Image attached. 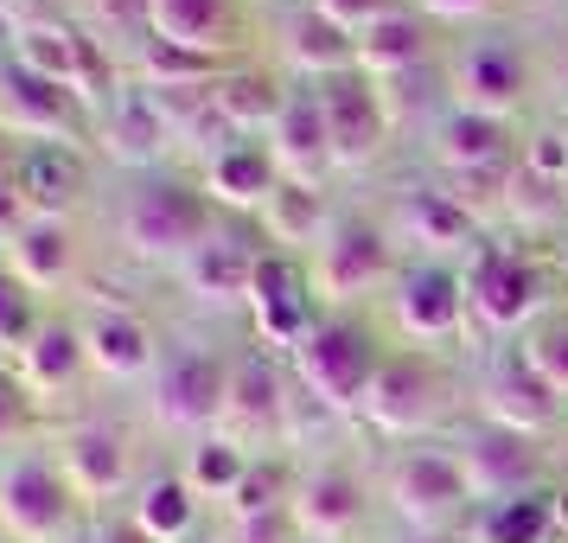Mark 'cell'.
<instances>
[{"instance_id": "cell-44", "label": "cell", "mask_w": 568, "mask_h": 543, "mask_svg": "<svg viewBox=\"0 0 568 543\" xmlns=\"http://www.w3.org/2000/svg\"><path fill=\"white\" fill-rule=\"evenodd\" d=\"M313 7H320V13H326L333 27H345V32H352V39H358V32L384 27L389 13H403L409 0H313Z\"/></svg>"}, {"instance_id": "cell-26", "label": "cell", "mask_w": 568, "mask_h": 543, "mask_svg": "<svg viewBox=\"0 0 568 543\" xmlns=\"http://www.w3.org/2000/svg\"><path fill=\"white\" fill-rule=\"evenodd\" d=\"M0 141H90V115L71 90L0 58Z\"/></svg>"}, {"instance_id": "cell-40", "label": "cell", "mask_w": 568, "mask_h": 543, "mask_svg": "<svg viewBox=\"0 0 568 543\" xmlns=\"http://www.w3.org/2000/svg\"><path fill=\"white\" fill-rule=\"evenodd\" d=\"M415 13H428L447 39L460 32H479V27H505L517 20V0H415Z\"/></svg>"}, {"instance_id": "cell-17", "label": "cell", "mask_w": 568, "mask_h": 543, "mask_svg": "<svg viewBox=\"0 0 568 543\" xmlns=\"http://www.w3.org/2000/svg\"><path fill=\"white\" fill-rule=\"evenodd\" d=\"M454 448H460V473H466V492L473 505H491V499H530V492H549L556 486V448L542 435H511V429H486L466 415L454 429Z\"/></svg>"}, {"instance_id": "cell-51", "label": "cell", "mask_w": 568, "mask_h": 543, "mask_svg": "<svg viewBox=\"0 0 568 543\" xmlns=\"http://www.w3.org/2000/svg\"><path fill=\"white\" fill-rule=\"evenodd\" d=\"M562 308H568V250H562Z\"/></svg>"}, {"instance_id": "cell-54", "label": "cell", "mask_w": 568, "mask_h": 543, "mask_svg": "<svg viewBox=\"0 0 568 543\" xmlns=\"http://www.w3.org/2000/svg\"><path fill=\"white\" fill-rule=\"evenodd\" d=\"M0 543H7V537H0Z\"/></svg>"}, {"instance_id": "cell-11", "label": "cell", "mask_w": 568, "mask_h": 543, "mask_svg": "<svg viewBox=\"0 0 568 543\" xmlns=\"http://www.w3.org/2000/svg\"><path fill=\"white\" fill-rule=\"evenodd\" d=\"M90 531V512L71 492L45 435L0 454V537L7 543H78Z\"/></svg>"}, {"instance_id": "cell-32", "label": "cell", "mask_w": 568, "mask_h": 543, "mask_svg": "<svg viewBox=\"0 0 568 543\" xmlns=\"http://www.w3.org/2000/svg\"><path fill=\"white\" fill-rule=\"evenodd\" d=\"M440 58H447V32L428 13H415V0L403 13H389L384 27L358 32V71L371 83H396V78H415V71H435Z\"/></svg>"}, {"instance_id": "cell-53", "label": "cell", "mask_w": 568, "mask_h": 543, "mask_svg": "<svg viewBox=\"0 0 568 543\" xmlns=\"http://www.w3.org/2000/svg\"><path fill=\"white\" fill-rule=\"evenodd\" d=\"M371 543H377V537H371Z\"/></svg>"}, {"instance_id": "cell-1", "label": "cell", "mask_w": 568, "mask_h": 543, "mask_svg": "<svg viewBox=\"0 0 568 543\" xmlns=\"http://www.w3.org/2000/svg\"><path fill=\"white\" fill-rule=\"evenodd\" d=\"M224 211L205 199L199 173L185 167H154V173H129L115 205H109V243L115 257L141 269V275H180L192 250L217 231Z\"/></svg>"}, {"instance_id": "cell-25", "label": "cell", "mask_w": 568, "mask_h": 543, "mask_svg": "<svg viewBox=\"0 0 568 543\" xmlns=\"http://www.w3.org/2000/svg\"><path fill=\"white\" fill-rule=\"evenodd\" d=\"M13 180L32 218H78L97 192V148L90 141H7Z\"/></svg>"}, {"instance_id": "cell-18", "label": "cell", "mask_w": 568, "mask_h": 543, "mask_svg": "<svg viewBox=\"0 0 568 543\" xmlns=\"http://www.w3.org/2000/svg\"><path fill=\"white\" fill-rule=\"evenodd\" d=\"M90 148L103 167L129 173H154V167H180V141H173V115L148 83H122L97 115H90Z\"/></svg>"}, {"instance_id": "cell-13", "label": "cell", "mask_w": 568, "mask_h": 543, "mask_svg": "<svg viewBox=\"0 0 568 543\" xmlns=\"http://www.w3.org/2000/svg\"><path fill=\"white\" fill-rule=\"evenodd\" d=\"M377 320L396 345L415 352H473V313H466L460 262H403L389 294L377 301Z\"/></svg>"}, {"instance_id": "cell-28", "label": "cell", "mask_w": 568, "mask_h": 543, "mask_svg": "<svg viewBox=\"0 0 568 543\" xmlns=\"http://www.w3.org/2000/svg\"><path fill=\"white\" fill-rule=\"evenodd\" d=\"M122 512L134 517V531L148 543H205L211 537V505L192 492V480H185L173 461H154L148 473H141V486H134V499L122 505Z\"/></svg>"}, {"instance_id": "cell-36", "label": "cell", "mask_w": 568, "mask_h": 543, "mask_svg": "<svg viewBox=\"0 0 568 543\" xmlns=\"http://www.w3.org/2000/svg\"><path fill=\"white\" fill-rule=\"evenodd\" d=\"M71 20H78L103 52H115L129 64V58L154 39V0H71Z\"/></svg>"}, {"instance_id": "cell-8", "label": "cell", "mask_w": 568, "mask_h": 543, "mask_svg": "<svg viewBox=\"0 0 568 543\" xmlns=\"http://www.w3.org/2000/svg\"><path fill=\"white\" fill-rule=\"evenodd\" d=\"M377 505L396 531H460L473 512V492L460 473V448L454 435L409 441V448H384L377 454Z\"/></svg>"}, {"instance_id": "cell-29", "label": "cell", "mask_w": 568, "mask_h": 543, "mask_svg": "<svg viewBox=\"0 0 568 543\" xmlns=\"http://www.w3.org/2000/svg\"><path fill=\"white\" fill-rule=\"evenodd\" d=\"M268 154L282 160L294 185H333V134H326V109H320V83H287V103L268 129Z\"/></svg>"}, {"instance_id": "cell-33", "label": "cell", "mask_w": 568, "mask_h": 543, "mask_svg": "<svg viewBox=\"0 0 568 543\" xmlns=\"http://www.w3.org/2000/svg\"><path fill=\"white\" fill-rule=\"evenodd\" d=\"M333 218H338L333 185H294V180H287L282 192L268 199V211H262L256 224H262V237H268L275 250H287V257H307L313 243L333 231Z\"/></svg>"}, {"instance_id": "cell-49", "label": "cell", "mask_w": 568, "mask_h": 543, "mask_svg": "<svg viewBox=\"0 0 568 543\" xmlns=\"http://www.w3.org/2000/svg\"><path fill=\"white\" fill-rule=\"evenodd\" d=\"M389 543H460V531H435V537H422V531H396Z\"/></svg>"}, {"instance_id": "cell-7", "label": "cell", "mask_w": 568, "mask_h": 543, "mask_svg": "<svg viewBox=\"0 0 568 543\" xmlns=\"http://www.w3.org/2000/svg\"><path fill=\"white\" fill-rule=\"evenodd\" d=\"M301 262H307V282L320 294V308L358 313L389 294L396 269H403V250H396V237H389L377 205H338L333 231L320 237Z\"/></svg>"}, {"instance_id": "cell-42", "label": "cell", "mask_w": 568, "mask_h": 543, "mask_svg": "<svg viewBox=\"0 0 568 543\" xmlns=\"http://www.w3.org/2000/svg\"><path fill=\"white\" fill-rule=\"evenodd\" d=\"M211 543H301L294 517L268 512V517H217L211 524Z\"/></svg>"}, {"instance_id": "cell-20", "label": "cell", "mask_w": 568, "mask_h": 543, "mask_svg": "<svg viewBox=\"0 0 568 543\" xmlns=\"http://www.w3.org/2000/svg\"><path fill=\"white\" fill-rule=\"evenodd\" d=\"M83 326V359H90V384L129 390L154 378L160 352H166V326L148 320L129 301H97V308H71Z\"/></svg>"}, {"instance_id": "cell-15", "label": "cell", "mask_w": 568, "mask_h": 543, "mask_svg": "<svg viewBox=\"0 0 568 543\" xmlns=\"http://www.w3.org/2000/svg\"><path fill=\"white\" fill-rule=\"evenodd\" d=\"M377 211H384V224H389V237H396L403 262H466L491 237L435 173L403 180Z\"/></svg>"}, {"instance_id": "cell-22", "label": "cell", "mask_w": 568, "mask_h": 543, "mask_svg": "<svg viewBox=\"0 0 568 543\" xmlns=\"http://www.w3.org/2000/svg\"><path fill=\"white\" fill-rule=\"evenodd\" d=\"M256 52L294 83H326V78L358 71V39H352L345 27H333L313 0H294V7L262 13V46Z\"/></svg>"}, {"instance_id": "cell-35", "label": "cell", "mask_w": 568, "mask_h": 543, "mask_svg": "<svg viewBox=\"0 0 568 543\" xmlns=\"http://www.w3.org/2000/svg\"><path fill=\"white\" fill-rule=\"evenodd\" d=\"M460 543H556V512H549V492L473 505V512H466V524H460Z\"/></svg>"}, {"instance_id": "cell-31", "label": "cell", "mask_w": 568, "mask_h": 543, "mask_svg": "<svg viewBox=\"0 0 568 543\" xmlns=\"http://www.w3.org/2000/svg\"><path fill=\"white\" fill-rule=\"evenodd\" d=\"M287 83L275 64L262 52L236 58V64H224L217 78H211V109H217V122L231 134H250V141H268V129H275V115H282L287 103Z\"/></svg>"}, {"instance_id": "cell-14", "label": "cell", "mask_w": 568, "mask_h": 543, "mask_svg": "<svg viewBox=\"0 0 568 543\" xmlns=\"http://www.w3.org/2000/svg\"><path fill=\"white\" fill-rule=\"evenodd\" d=\"M287 415H294V378H287V364L275 352H262L256 339L236 326L231 390H224L217 435H231L250 454H287Z\"/></svg>"}, {"instance_id": "cell-45", "label": "cell", "mask_w": 568, "mask_h": 543, "mask_svg": "<svg viewBox=\"0 0 568 543\" xmlns=\"http://www.w3.org/2000/svg\"><path fill=\"white\" fill-rule=\"evenodd\" d=\"M32 211L27 199H20V180H13V160H7V141H0V250L20 237V224H27Z\"/></svg>"}, {"instance_id": "cell-48", "label": "cell", "mask_w": 568, "mask_h": 543, "mask_svg": "<svg viewBox=\"0 0 568 543\" xmlns=\"http://www.w3.org/2000/svg\"><path fill=\"white\" fill-rule=\"evenodd\" d=\"M549 512H556V543H568V461L556 473V486H549Z\"/></svg>"}, {"instance_id": "cell-6", "label": "cell", "mask_w": 568, "mask_h": 543, "mask_svg": "<svg viewBox=\"0 0 568 543\" xmlns=\"http://www.w3.org/2000/svg\"><path fill=\"white\" fill-rule=\"evenodd\" d=\"M231 352H236V339L224 345L211 333V320L166 333V352H160L154 378H148V422H154V435L185 448V441L217 429L224 390H231Z\"/></svg>"}, {"instance_id": "cell-37", "label": "cell", "mask_w": 568, "mask_h": 543, "mask_svg": "<svg viewBox=\"0 0 568 543\" xmlns=\"http://www.w3.org/2000/svg\"><path fill=\"white\" fill-rule=\"evenodd\" d=\"M45 294H32L13 269H7V257H0V364H13L20 352H27V339L45 326Z\"/></svg>"}, {"instance_id": "cell-9", "label": "cell", "mask_w": 568, "mask_h": 543, "mask_svg": "<svg viewBox=\"0 0 568 543\" xmlns=\"http://www.w3.org/2000/svg\"><path fill=\"white\" fill-rule=\"evenodd\" d=\"M45 448L58 454L71 492L83 499V512L103 517V512H122L141 486V435H134L122 415L109 410H78V415H58L45 422Z\"/></svg>"}, {"instance_id": "cell-4", "label": "cell", "mask_w": 568, "mask_h": 543, "mask_svg": "<svg viewBox=\"0 0 568 543\" xmlns=\"http://www.w3.org/2000/svg\"><path fill=\"white\" fill-rule=\"evenodd\" d=\"M447 103L473 115H505V122H537L542 115V39H530V20L479 27L447 39L440 58Z\"/></svg>"}, {"instance_id": "cell-10", "label": "cell", "mask_w": 568, "mask_h": 543, "mask_svg": "<svg viewBox=\"0 0 568 543\" xmlns=\"http://www.w3.org/2000/svg\"><path fill=\"white\" fill-rule=\"evenodd\" d=\"M287 517H294L301 543H371L377 524H384L377 461L345 454V448L307 454L301 480H294V499H287Z\"/></svg>"}, {"instance_id": "cell-2", "label": "cell", "mask_w": 568, "mask_h": 543, "mask_svg": "<svg viewBox=\"0 0 568 543\" xmlns=\"http://www.w3.org/2000/svg\"><path fill=\"white\" fill-rule=\"evenodd\" d=\"M466 352H415L389 339V359L371 384V403L358 415L364 441H389V448H409V441H435L454 435L466 422V378H460Z\"/></svg>"}, {"instance_id": "cell-19", "label": "cell", "mask_w": 568, "mask_h": 543, "mask_svg": "<svg viewBox=\"0 0 568 543\" xmlns=\"http://www.w3.org/2000/svg\"><path fill=\"white\" fill-rule=\"evenodd\" d=\"M7 371L20 378V390L32 396V410L45 415V422L90 410V403H83V390H97V384H90L83 326H78V313H71V308H52V313H45V326L27 339V352L7 364Z\"/></svg>"}, {"instance_id": "cell-12", "label": "cell", "mask_w": 568, "mask_h": 543, "mask_svg": "<svg viewBox=\"0 0 568 543\" xmlns=\"http://www.w3.org/2000/svg\"><path fill=\"white\" fill-rule=\"evenodd\" d=\"M466 415L486 422V429H511V435H542V441L568 435L562 396L530 371L517 339L473 345V359H466Z\"/></svg>"}, {"instance_id": "cell-38", "label": "cell", "mask_w": 568, "mask_h": 543, "mask_svg": "<svg viewBox=\"0 0 568 543\" xmlns=\"http://www.w3.org/2000/svg\"><path fill=\"white\" fill-rule=\"evenodd\" d=\"M517 352L530 359V371H537L542 384L562 396V410H568V308H562V301H556V308L542 313L530 333L517 339Z\"/></svg>"}, {"instance_id": "cell-5", "label": "cell", "mask_w": 568, "mask_h": 543, "mask_svg": "<svg viewBox=\"0 0 568 543\" xmlns=\"http://www.w3.org/2000/svg\"><path fill=\"white\" fill-rule=\"evenodd\" d=\"M384 359H389L384 320H377L371 308H358V313H320L313 333L301 339L282 364L320 410L358 429V415H364V403H371V384H377Z\"/></svg>"}, {"instance_id": "cell-55", "label": "cell", "mask_w": 568, "mask_h": 543, "mask_svg": "<svg viewBox=\"0 0 568 543\" xmlns=\"http://www.w3.org/2000/svg\"><path fill=\"white\" fill-rule=\"evenodd\" d=\"M205 543H211V537H205Z\"/></svg>"}, {"instance_id": "cell-47", "label": "cell", "mask_w": 568, "mask_h": 543, "mask_svg": "<svg viewBox=\"0 0 568 543\" xmlns=\"http://www.w3.org/2000/svg\"><path fill=\"white\" fill-rule=\"evenodd\" d=\"M517 20H530V27H568V0H517Z\"/></svg>"}, {"instance_id": "cell-46", "label": "cell", "mask_w": 568, "mask_h": 543, "mask_svg": "<svg viewBox=\"0 0 568 543\" xmlns=\"http://www.w3.org/2000/svg\"><path fill=\"white\" fill-rule=\"evenodd\" d=\"M90 543H148V537L134 531L129 512H103V517H90Z\"/></svg>"}, {"instance_id": "cell-24", "label": "cell", "mask_w": 568, "mask_h": 543, "mask_svg": "<svg viewBox=\"0 0 568 543\" xmlns=\"http://www.w3.org/2000/svg\"><path fill=\"white\" fill-rule=\"evenodd\" d=\"M154 39L205 64H236L262 46V13L250 0H154Z\"/></svg>"}, {"instance_id": "cell-43", "label": "cell", "mask_w": 568, "mask_h": 543, "mask_svg": "<svg viewBox=\"0 0 568 543\" xmlns=\"http://www.w3.org/2000/svg\"><path fill=\"white\" fill-rule=\"evenodd\" d=\"M556 39H542V115L568 122V27H549Z\"/></svg>"}, {"instance_id": "cell-30", "label": "cell", "mask_w": 568, "mask_h": 543, "mask_svg": "<svg viewBox=\"0 0 568 543\" xmlns=\"http://www.w3.org/2000/svg\"><path fill=\"white\" fill-rule=\"evenodd\" d=\"M7 269L32 288V294H64V288L83 282V237H78V218H27L20 237L0 250Z\"/></svg>"}, {"instance_id": "cell-21", "label": "cell", "mask_w": 568, "mask_h": 543, "mask_svg": "<svg viewBox=\"0 0 568 543\" xmlns=\"http://www.w3.org/2000/svg\"><path fill=\"white\" fill-rule=\"evenodd\" d=\"M320 109H326V134H333V173L338 180H371L396 148L384 90L364 71H345V78L320 83Z\"/></svg>"}, {"instance_id": "cell-34", "label": "cell", "mask_w": 568, "mask_h": 543, "mask_svg": "<svg viewBox=\"0 0 568 543\" xmlns=\"http://www.w3.org/2000/svg\"><path fill=\"white\" fill-rule=\"evenodd\" d=\"M250 461H256V454H250V448H236L231 435H217V429H211V435H199V441H185L180 454H173V466L192 480V492L211 505V517L236 499V486H243Z\"/></svg>"}, {"instance_id": "cell-3", "label": "cell", "mask_w": 568, "mask_h": 543, "mask_svg": "<svg viewBox=\"0 0 568 543\" xmlns=\"http://www.w3.org/2000/svg\"><path fill=\"white\" fill-rule=\"evenodd\" d=\"M466 313H473V345L524 339L542 313L562 301V250H537L517 237H486L460 262Z\"/></svg>"}, {"instance_id": "cell-41", "label": "cell", "mask_w": 568, "mask_h": 543, "mask_svg": "<svg viewBox=\"0 0 568 543\" xmlns=\"http://www.w3.org/2000/svg\"><path fill=\"white\" fill-rule=\"evenodd\" d=\"M32 435H45V415L32 410V396L20 390V378L0 364V454L20 448V441H32Z\"/></svg>"}, {"instance_id": "cell-50", "label": "cell", "mask_w": 568, "mask_h": 543, "mask_svg": "<svg viewBox=\"0 0 568 543\" xmlns=\"http://www.w3.org/2000/svg\"><path fill=\"white\" fill-rule=\"evenodd\" d=\"M250 7H256V13H275V7H294V0H250Z\"/></svg>"}, {"instance_id": "cell-23", "label": "cell", "mask_w": 568, "mask_h": 543, "mask_svg": "<svg viewBox=\"0 0 568 543\" xmlns=\"http://www.w3.org/2000/svg\"><path fill=\"white\" fill-rule=\"evenodd\" d=\"M320 294L307 282V262L287 257V250H268L256 262V275H250V308H243V333L256 339L262 352H275L287 359L301 339L313 333V320H320Z\"/></svg>"}, {"instance_id": "cell-39", "label": "cell", "mask_w": 568, "mask_h": 543, "mask_svg": "<svg viewBox=\"0 0 568 543\" xmlns=\"http://www.w3.org/2000/svg\"><path fill=\"white\" fill-rule=\"evenodd\" d=\"M524 173L568 192V129L556 115H537V122L524 129Z\"/></svg>"}, {"instance_id": "cell-52", "label": "cell", "mask_w": 568, "mask_h": 543, "mask_svg": "<svg viewBox=\"0 0 568 543\" xmlns=\"http://www.w3.org/2000/svg\"><path fill=\"white\" fill-rule=\"evenodd\" d=\"M78 543H90V531H83V537H78Z\"/></svg>"}, {"instance_id": "cell-27", "label": "cell", "mask_w": 568, "mask_h": 543, "mask_svg": "<svg viewBox=\"0 0 568 543\" xmlns=\"http://www.w3.org/2000/svg\"><path fill=\"white\" fill-rule=\"evenodd\" d=\"M199 185H205V199L224 211V218H262L268 199L287 185V173H282V160L268 154V141L236 134V141H224V148L199 167Z\"/></svg>"}, {"instance_id": "cell-16", "label": "cell", "mask_w": 568, "mask_h": 543, "mask_svg": "<svg viewBox=\"0 0 568 543\" xmlns=\"http://www.w3.org/2000/svg\"><path fill=\"white\" fill-rule=\"evenodd\" d=\"M275 243L262 237L256 218H217V231L192 250V262H185L180 275V294L199 308V320H236L243 326V308H250V275H256V262L268 257Z\"/></svg>"}]
</instances>
